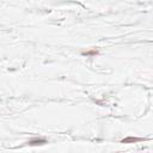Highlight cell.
Returning <instances> with one entry per match:
<instances>
[{
    "label": "cell",
    "instance_id": "6da1fadb",
    "mask_svg": "<svg viewBox=\"0 0 153 153\" xmlns=\"http://www.w3.org/2000/svg\"><path fill=\"white\" fill-rule=\"evenodd\" d=\"M142 138H134V137H128L126 139L121 140V144H135V142H140L142 141Z\"/></svg>",
    "mask_w": 153,
    "mask_h": 153
},
{
    "label": "cell",
    "instance_id": "7a4b0ae2",
    "mask_svg": "<svg viewBox=\"0 0 153 153\" xmlns=\"http://www.w3.org/2000/svg\"><path fill=\"white\" fill-rule=\"evenodd\" d=\"M28 144L31 145V146H36V145H44V144H47V140H44V139H31V140L28 141Z\"/></svg>",
    "mask_w": 153,
    "mask_h": 153
},
{
    "label": "cell",
    "instance_id": "3957f363",
    "mask_svg": "<svg viewBox=\"0 0 153 153\" xmlns=\"http://www.w3.org/2000/svg\"><path fill=\"white\" fill-rule=\"evenodd\" d=\"M99 51L97 49H92V50H89V51H84L83 55H86V56H91V55H97Z\"/></svg>",
    "mask_w": 153,
    "mask_h": 153
}]
</instances>
